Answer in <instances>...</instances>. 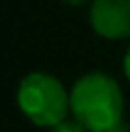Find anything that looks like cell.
Here are the masks:
<instances>
[{
	"label": "cell",
	"mask_w": 130,
	"mask_h": 132,
	"mask_svg": "<svg viewBox=\"0 0 130 132\" xmlns=\"http://www.w3.org/2000/svg\"><path fill=\"white\" fill-rule=\"evenodd\" d=\"M124 74H126V78L130 80V48L126 50V56H124Z\"/></svg>",
	"instance_id": "obj_5"
},
{
	"label": "cell",
	"mask_w": 130,
	"mask_h": 132,
	"mask_svg": "<svg viewBox=\"0 0 130 132\" xmlns=\"http://www.w3.org/2000/svg\"><path fill=\"white\" fill-rule=\"evenodd\" d=\"M65 4H69V7H83L87 0H63Z\"/></svg>",
	"instance_id": "obj_7"
},
{
	"label": "cell",
	"mask_w": 130,
	"mask_h": 132,
	"mask_svg": "<svg viewBox=\"0 0 130 132\" xmlns=\"http://www.w3.org/2000/svg\"><path fill=\"white\" fill-rule=\"evenodd\" d=\"M50 132H87V128L80 126L76 119H65V121H61L59 126L50 128Z\"/></svg>",
	"instance_id": "obj_4"
},
{
	"label": "cell",
	"mask_w": 130,
	"mask_h": 132,
	"mask_svg": "<svg viewBox=\"0 0 130 132\" xmlns=\"http://www.w3.org/2000/svg\"><path fill=\"white\" fill-rule=\"evenodd\" d=\"M72 115L87 132H106L121 123L124 93L117 80L102 71H91L76 80L69 93Z\"/></svg>",
	"instance_id": "obj_1"
},
{
	"label": "cell",
	"mask_w": 130,
	"mask_h": 132,
	"mask_svg": "<svg viewBox=\"0 0 130 132\" xmlns=\"http://www.w3.org/2000/svg\"><path fill=\"white\" fill-rule=\"evenodd\" d=\"M18 104L35 126L54 128L72 111L69 93L54 76L43 71L28 74L18 87Z\"/></svg>",
	"instance_id": "obj_2"
},
{
	"label": "cell",
	"mask_w": 130,
	"mask_h": 132,
	"mask_svg": "<svg viewBox=\"0 0 130 132\" xmlns=\"http://www.w3.org/2000/svg\"><path fill=\"white\" fill-rule=\"evenodd\" d=\"M89 22L104 39L130 37V0H93L89 9Z\"/></svg>",
	"instance_id": "obj_3"
},
{
	"label": "cell",
	"mask_w": 130,
	"mask_h": 132,
	"mask_svg": "<svg viewBox=\"0 0 130 132\" xmlns=\"http://www.w3.org/2000/svg\"><path fill=\"white\" fill-rule=\"evenodd\" d=\"M106 132H130V126L121 121V123H117L115 128H111V130H106Z\"/></svg>",
	"instance_id": "obj_6"
}]
</instances>
